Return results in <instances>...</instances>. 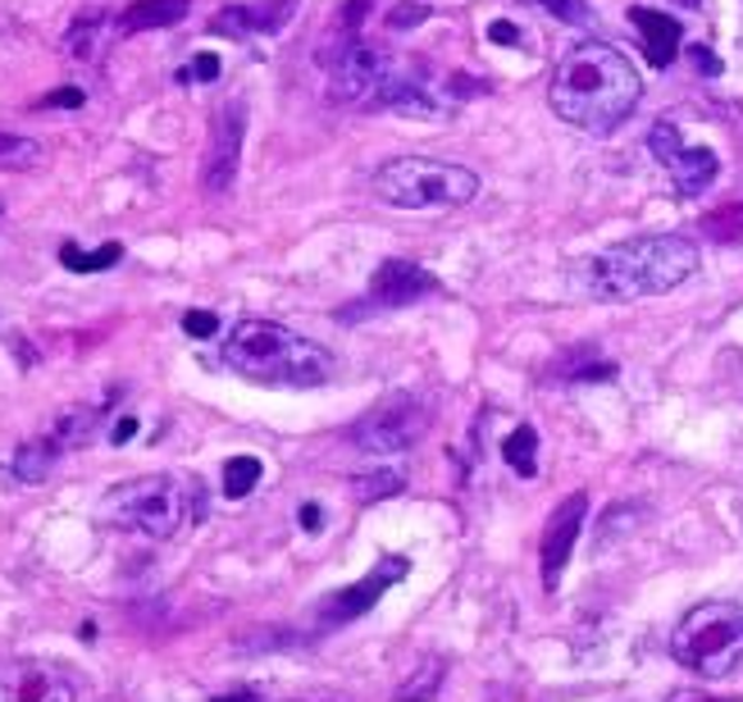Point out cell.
Masks as SVG:
<instances>
[{"label":"cell","mask_w":743,"mask_h":702,"mask_svg":"<svg viewBox=\"0 0 743 702\" xmlns=\"http://www.w3.org/2000/svg\"><path fill=\"white\" fill-rule=\"evenodd\" d=\"M643 96L638 69L625 60V50L607 46V41H579L553 69L548 82V100L557 119H566L579 133L607 137L616 133Z\"/></svg>","instance_id":"6da1fadb"},{"label":"cell","mask_w":743,"mask_h":702,"mask_svg":"<svg viewBox=\"0 0 743 702\" xmlns=\"http://www.w3.org/2000/svg\"><path fill=\"white\" fill-rule=\"evenodd\" d=\"M570 274H575V287L593 301H643V296L675 292L680 283L698 274V246L680 233L629 237L579 261Z\"/></svg>","instance_id":"7a4b0ae2"},{"label":"cell","mask_w":743,"mask_h":702,"mask_svg":"<svg viewBox=\"0 0 743 702\" xmlns=\"http://www.w3.org/2000/svg\"><path fill=\"white\" fill-rule=\"evenodd\" d=\"M224 365L265 388H320L333 379V357L278 320L246 315L224 338Z\"/></svg>","instance_id":"3957f363"},{"label":"cell","mask_w":743,"mask_h":702,"mask_svg":"<svg viewBox=\"0 0 743 702\" xmlns=\"http://www.w3.org/2000/svg\"><path fill=\"white\" fill-rule=\"evenodd\" d=\"M206 516V488L187 475H137L106 493V520L141 538H178Z\"/></svg>","instance_id":"277c9868"},{"label":"cell","mask_w":743,"mask_h":702,"mask_svg":"<svg viewBox=\"0 0 743 702\" xmlns=\"http://www.w3.org/2000/svg\"><path fill=\"white\" fill-rule=\"evenodd\" d=\"M671 657L703 680H725L730 671H739L743 602H703V607H693L671 634Z\"/></svg>","instance_id":"5b68a950"},{"label":"cell","mask_w":743,"mask_h":702,"mask_svg":"<svg viewBox=\"0 0 743 702\" xmlns=\"http://www.w3.org/2000/svg\"><path fill=\"white\" fill-rule=\"evenodd\" d=\"M374 192L398 211H429V206H466L479 192L475 169L429 160V156H402L388 160L374 174Z\"/></svg>","instance_id":"8992f818"},{"label":"cell","mask_w":743,"mask_h":702,"mask_svg":"<svg viewBox=\"0 0 743 702\" xmlns=\"http://www.w3.org/2000/svg\"><path fill=\"white\" fill-rule=\"evenodd\" d=\"M429 425H433V397L420 388H398V392L379 397L356 420L352 438L370 457H398V451L416 447L429 433Z\"/></svg>","instance_id":"52a82bcc"},{"label":"cell","mask_w":743,"mask_h":702,"mask_svg":"<svg viewBox=\"0 0 743 702\" xmlns=\"http://www.w3.org/2000/svg\"><path fill=\"white\" fill-rule=\"evenodd\" d=\"M648 150L666 165V174H671V183H675L680 196H703L716 183V174H721L716 150L712 146H688L675 124H653Z\"/></svg>","instance_id":"ba28073f"},{"label":"cell","mask_w":743,"mask_h":702,"mask_svg":"<svg viewBox=\"0 0 743 702\" xmlns=\"http://www.w3.org/2000/svg\"><path fill=\"white\" fill-rule=\"evenodd\" d=\"M242 137H246V100L233 96L211 119V142H206V165H202V187L211 196H224L237 178L242 165Z\"/></svg>","instance_id":"9c48e42d"},{"label":"cell","mask_w":743,"mask_h":702,"mask_svg":"<svg viewBox=\"0 0 743 702\" xmlns=\"http://www.w3.org/2000/svg\"><path fill=\"white\" fill-rule=\"evenodd\" d=\"M407 571H411V562L407 557H383L365 579H356V584H346V588H338V593H329L324 602H320V625H346V621H356V616H365L370 607H379V597L398 584V579H407Z\"/></svg>","instance_id":"30bf717a"},{"label":"cell","mask_w":743,"mask_h":702,"mask_svg":"<svg viewBox=\"0 0 743 702\" xmlns=\"http://www.w3.org/2000/svg\"><path fill=\"white\" fill-rule=\"evenodd\" d=\"M584 516H588V493H570L561 507L553 511L548 529H542V547H538V557H542V588H557L561 584V571L570 566V552L584 534Z\"/></svg>","instance_id":"8fae6325"},{"label":"cell","mask_w":743,"mask_h":702,"mask_svg":"<svg viewBox=\"0 0 743 702\" xmlns=\"http://www.w3.org/2000/svg\"><path fill=\"white\" fill-rule=\"evenodd\" d=\"M0 702H78V689L51 662H10L0 671Z\"/></svg>","instance_id":"7c38bea8"},{"label":"cell","mask_w":743,"mask_h":702,"mask_svg":"<svg viewBox=\"0 0 743 702\" xmlns=\"http://www.w3.org/2000/svg\"><path fill=\"white\" fill-rule=\"evenodd\" d=\"M388 65H392V56H383L379 46H370L365 37L361 41H352L342 50V56L333 60V100H365V96H374V87H379V78L388 74Z\"/></svg>","instance_id":"4fadbf2b"},{"label":"cell","mask_w":743,"mask_h":702,"mask_svg":"<svg viewBox=\"0 0 743 702\" xmlns=\"http://www.w3.org/2000/svg\"><path fill=\"white\" fill-rule=\"evenodd\" d=\"M374 106H379V110H392V115H407V119H442V115H448V106H438L433 91H429L416 74H407L398 60H392L388 74L379 78Z\"/></svg>","instance_id":"5bb4252c"},{"label":"cell","mask_w":743,"mask_h":702,"mask_svg":"<svg viewBox=\"0 0 743 702\" xmlns=\"http://www.w3.org/2000/svg\"><path fill=\"white\" fill-rule=\"evenodd\" d=\"M438 292V279L411 261H383L370 279V301L374 306H388V311H398V306H411V301Z\"/></svg>","instance_id":"9a60e30c"},{"label":"cell","mask_w":743,"mask_h":702,"mask_svg":"<svg viewBox=\"0 0 743 702\" xmlns=\"http://www.w3.org/2000/svg\"><path fill=\"white\" fill-rule=\"evenodd\" d=\"M296 14V0H256V6H228L215 14V32L242 37V32H283L287 19Z\"/></svg>","instance_id":"2e32d148"},{"label":"cell","mask_w":743,"mask_h":702,"mask_svg":"<svg viewBox=\"0 0 743 702\" xmlns=\"http://www.w3.org/2000/svg\"><path fill=\"white\" fill-rule=\"evenodd\" d=\"M629 23L638 28V37H643V50H648L653 69H666V65L675 60V50H680V23H675L671 14L643 10V6H634V10H629Z\"/></svg>","instance_id":"e0dca14e"},{"label":"cell","mask_w":743,"mask_h":702,"mask_svg":"<svg viewBox=\"0 0 743 702\" xmlns=\"http://www.w3.org/2000/svg\"><path fill=\"white\" fill-rule=\"evenodd\" d=\"M60 442L46 433V438H28V442H19L14 447V461H10V470H14V479L19 484H46L56 475V466H60Z\"/></svg>","instance_id":"ac0fdd59"},{"label":"cell","mask_w":743,"mask_h":702,"mask_svg":"<svg viewBox=\"0 0 743 702\" xmlns=\"http://www.w3.org/2000/svg\"><path fill=\"white\" fill-rule=\"evenodd\" d=\"M192 10V0H133V6L119 14L124 32H151V28H174L183 23Z\"/></svg>","instance_id":"d6986e66"},{"label":"cell","mask_w":743,"mask_h":702,"mask_svg":"<svg viewBox=\"0 0 743 702\" xmlns=\"http://www.w3.org/2000/svg\"><path fill=\"white\" fill-rule=\"evenodd\" d=\"M119 397V388L106 397V401H91V407H74V411H65L60 420H56V429H51V438L60 442V447H87L91 438H96V425H101V416H106V407Z\"/></svg>","instance_id":"ffe728a7"},{"label":"cell","mask_w":743,"mask_h":702,"mask_svg":"<svg viewBox=\"0 0 743 702\" xmlns=\"http://www.w3.org/2000/svg\"><path fill=\"white\" fill-rule=\"evenodd\" d=\"M352 488H356V497L361 501H383V497H392V493H402L407 488V475L398 470V466H374V470H365V475H352Z\"/></svg>","instance_id":"44dd1931"},{"label":"cell","mask_w":743,"mask_h":702,"mask_svg":"<svg viewBox=\"0 0 743 702\" xmlns=\"http://www.w3.org/2000/svg\"><path fill=\"white\" fill-rule=\"evenodd\" d=\"M119 256H124V246H119V242H106V246H96V251L60 246V265L74 270V274H101V270L119 265Z\"/></svg>","instance_id":"7402d4cb"},{"label":"cell","mask_w":743,"mask_h":702,"mask_svg":"<svg viewBox=\"0 0 743 702\" xmlns=\"http://www.w3.org/2000/svg\"><path fill=\"white\" fill-rule=\"evenodd\" d=\"M698 228H703L707 242L739 246V242H743V201H734V206H721V211H707Z\"/></svg>","instance_id":"603a6c76"},{"label":"cell","mask_w":743,"mask_h":702,"mask_svg":"<svg viewBox=\"0 0 743 702\" xmlns=\"http://www.w3.org/2000/svg\"><path fill=\"white\" fill-rule=\"evenodd\" d=\"M502 457L511 461V470H516L520 479H529V475L538 470V433H534L529 425L511 429V433H507V442H502Z\"/></svg>","instance_id":"cb8c5ba5"},{"label":"cell","mask_w":743,"mask_h":702,"mask_svg":"<svg viewBox=\"0 0 743 702\" xmlns=\"http://www.w3.org/2000/svg\"><path fill=\"white\" fill-rule=\"evenodd\" d=\"M442 675H448V662H442V657H429L407 684H398V693H392V698H398V702H429V698L442 689Z\"/></svg>","instance_id":"d4e9b609"},{"label":"cell","mask_w":743,"mask_h":702,"mask_svg":"<svg viewBox=\"0 0 743 702\" xmlns=\"http://www.w3.org/2000/svg\"><path fill=\"white\" fill-rule=\"evenodd\" d=\"M101 37H106V14L96 10V14H82L69 32H65V50H74L78 60H91L96 50H101Z\"/></svg>","instance_id":"484cf974"},{"label":"cell","mask_w":743,"mask_h":702,"mask_svg":"<svg viewBox=\"0 0 743 702\" xmlns=\"http://www.w3.org/2000/svg\"><path fill=\"white\" fill-rule=\"evenodd\" d=\"M41 160V146L19 133H0V169H32Z\"/></svg>","instance_id":"4316f807"},{"label":"cell","mask_w":743,"mask_h":702,"mask_svg":"<svg viewBox=\"0 0 743 702\" xmlns=\"http://www.w3.org/2000/svg\"><path fill=\"white\" fill-rule=\"evenodd\" d=\"M261 484V461L256 457H233L224 466V497H246Z\"/></svg>","instance_id":"83f0119b"},{"label":"cell","mask_w":743,"mask_h":702,"mask_svg":"<svg viewBox=\"0 0 743 702\" xmlns=\"http://www.w3.org/2000/svg\"><path fill=\"white\" fill-rule=\"evenodd\" d=\"M529 6H542V10H548V14H557L561 23H575V28L593 23V10H588V0H529Z\"/></svg>","instance_id":"f1b7e54d"},{"label":"cell","mask_w":743,"mask_h":702,"mask_svg":"<svg viewBox=\"0 0 743 702\" xmlns=\"http://www.w3.org/2000/svg\"><path fill=\"white\" fill-rule=\"evenodd\" d=\"M219 78V56L202 50V56H192V65L178 74V82H215Z\"/></svg>","instance_id":"f546056e"},{"label":"cell","mask_w":743,"mask_h":702,"mask_svg":"<svg viewBox=\"0 0 743 702\" xmlns=\"http://www.w3.org/2000/svg\"><path fill=\"white\" fill-rule=\"evenodd\" d=\"M424 19H429V6H392L388 10V28L392 32H407V28L424 23Z\"/></svg>","instance_id":"4dcf8cb0"},{"label":"cell","mask_w":743,"mask_h":702,"mask_svg":"<svg viewBox=\"0 0 743 702\" xmlns=\"http://www.w3.org/2000/svg\"><path fill=\"white\" fill-rule=\"evenodd\" d=\"M183 333H187V338H215V333H219V315H211V311H187V315H183Z\"/></svg>","instance_id":"1f68e13d"},{"label":"cell","mask_w":743,"mask_h":702,"mask_svg":"<svg viewBox=\"0 0 743 702\" xmlns=\"http://www.w3.org/2000/svg\"><path fill=\"white\" fill-rule=\"evenodd\" d=\"M82 100H87V91H82V87H56L51 96L41 100V110H78Z\"/></svg>","instance_id":"d6a6232c"},{"label":"cell","mask_w":743,"mask_h":702,"mask_svg":"<svg viewBox=\"0 0 743 702\" xmlns=\"http://www.w3.org/2000/svg\"><path fill=\"white\" fill-rule=\"evenodd\" d=\"M688 60L698 65V74H707V78H716V74H721V60L712 56L707 46H693V50H688Z\"/></svg>","instance_id":"836d02e7"},{"label":"cell","mask_w":743,"mask_h":702,"mask_svg":"<svg viewBox=\"0 0 743 702\" xmlns=\"http://www.w3.org/2000/svg\"><path fill=\"white\" fill-rule=\"evenodd\" d=\"M488 41H498V46H516V41H520V32H516V23H507V19H492V23H488Z\"/></svg>","instance_id":"e575fe53"},{"label":"cell","mask_w":743,"mask_h":702,"mask_svg":"<svg viewBox=\"0 0 743 702\" xmlns=\"http://www.w3.org/2000/svg\"><path fill=\"white\" fill-rule=\"evenodd\" d=\"M128 438H137V420H133V416H119V420H115V429H110V442H115V447H124Z\"/></svg>","instance_id":"d590c367"},{"label":"cell","mask_w":743,"mask_h":702,"mask_svg":"<svg viewBox=\"0 0 743 702\" xmlns=\"http://www.w3.org/2000/svg\"><path fill=\"white\" fill-rule=\"evenodd\" d=\"M296 520H302V529H311V534H315V529H324V511L315 507V501H306V507L296 511Z\"/></svg>","instance_id":"8d00e7d4"},{"label":"cell","mask_w":743,"mask_h":702,"mask_svg":"<svg viewBox=\"0 0 743 702\" xmlns=\"http://www.w3.org/2000/svg\"><path fill=\"white\" fill-rule=\"evenodd\" d=\"M211 702H261L252 689H242V693H224V698H211Z\"/></svg>","instance_id":"74e56055"},{"label":"cell","mask_w":743,"mask_h":702,"mask_svg":"<svg viewBox=\"0 0 743 702\" xmlns=\"http://www.w3.org/2000/svg\"><path fill=\"white\" fill-rule=\"evenodd\" d=\"M693 702H743V698H693Z\"/></svg>","instance_id":"f35d334b"},{"label":"cell","mask_w":743,"mask_h":702,"mask_svg":"<svg viewBox=\"0 0 743 702\" xmlns=\"http://www.w3.org/2000/svg\"><path fill=\"white\" fill-rule=\"evenodd\" d=\"M675 6H698V0H675Z\"/></svg>","instance_id":"ab89813d"}]
</instances>
